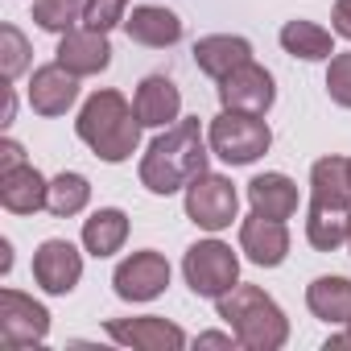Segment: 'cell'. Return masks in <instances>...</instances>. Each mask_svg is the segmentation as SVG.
Masks as SVG:
<instances>
[{"mask_svg": "<svg viewBox=\"0 0 351 351\" xmlns=\"http://www.w3.org/2000/svg\"><path fill=\"white\" fill-rule=\"evenodd\" d=\"M207 157H211V145L203 136L199 116H182L149 141L141 169H136L141 186L149 195H178L199 173H207Z\"/></svg>", "mask_w": 351, "mask_h": 351, "instance_id": "obj_1", "label": "cell"}, {"mask_svg": "<svg viewBox=\"0 0 351 351\" xmlns=\"http://www.w3.org/2000/svg\"><path fill=\"white\" fill-rule=\"evenodd\" d=\"M141 128H145V124L136 120V108H132L120 91H112V87L87 95V104L79 108V120H75L79 141H83L99 161H108V165H120V161H128V157L136 153Z\"/></svg>", "mask_w": 351, "mask_h": 351, "instance_id": "obj_2", "label": "cell"}, {"mask_svg": "<svg viewBox=\"0 0 351 351\" xmlns=\"http://www.w3.org/2000/svg\"><path fill=\"white\" fill-rule=\"evenodd\" d=\"M215 306L244 351H281L289 343V318L261 285H236Z\"/></svg>", "mask_w": 351, "mask_h": 351, "instance_id": "obj_3", "label": "cell"}, {"mask_svg": "<svg viewBox=\"0 0 351 351\" xmlns=\"http://www.w3.org/2000/svg\"><path fill=\"white\" fill-rule=\"evenodd\" d=\"M207 145L219 161L228 165H252L269 153L273 132L265 116H244V112H219L207 128Z\"/></svg>", "mask_w": 351, "mask_h": 351, "instance_id": "obj_4", "label": "cell"}, {"mask_svg": "<svg viewBox=\"0 0 351 351\" xmlns=\"http://www.w3.org/2000/svg\"><path fill=\"white\" fill-rule=\"evenodd\" d=\"M182 277H186V285H191L195 298L219 302L228 289L240 285V256L223 240H199L182 256Z\"/></svg>", "mask_w": 351, "mask_h": 351, "instance_id": "obj_5", "label": "cell"}, {"mask_svg": "<svg viewBox=\"0 0 351 351\" xmlns=\"http://www.w3.org/2000/svg\"><path fill=\"white\" fill-rule=\"evenodd\" d=\"M186 219L203 232H223L236 223V211H240V195L232 186V178L223 173H199V178L186 186Z\"/></svg>", "mask_w": 351, "mask_h": 351, "instance_id": "obj_6", "label": "cell"}, {"mask_svg": "<svg viewBox=\"0 0 351 351\" xmlns=\"http://www.w3.org/2000/svg\"><path fill=\"white\" fill-rule=\"evenodd\" d=\"M50 335V310L21 289H0V343L9 351L34 347Z\"/></svg>", "mask_w": 351, "mask_h": 351, "instance_id": "obj_7", "label": "cell"}, {"mask_svg": "<svg viewBox=\"0 0 351 351\" xmlns=\"http://www.w3.org/2000/svg\"><path fill=\"white\" fill-rule=\"evenodd\" d=\"M165 285H169V261L153 248H141V252L124 256L112 273V289L124 302H153V298L165 293Z\"/></svg>", "mask_w": 351, "mask_h": 351, "instance_id": "obj_8", "label": "cell"}, {"mask_svg": "<svg viewBox=\"0 0 351 351\" xmlns=\"http://www.w3.org/2000/svg\"><path fill=\"white\" fill-rule=\"evenodd\" d=\"M273 99H277V87H273V75L261 62H244L228 79H219V104H223V112L269 116Z\"/></svg>", "mask_w": 351, "mask_h": 351, "instance_id": "obj_9", "label": "cell"}, {"mask_svg": "<svg viewBox=\"0 0 351 351\" xmlns=\"http://www.w3.org/2000/svg\"><path fill=\"white\" fill-rule=\"evenodd\" d=\"M108 339L120 343V347H132V351H182L191 339L178 322L169 318H157V314H141V318H112L108 326Z\"/></svg>", "mask_w": 351, "mask_h": 351, "instance_id": "obj_10", "label": "cell"}, {"mask_svg": "<svg viewBox=\"0 0 351 351\" xmlns=\"http://www.w3.org/2000/svg\"><path fill=\"white\" fill-rule=\"evenodd\" d=\"M34 281L54 298L71 293L83 281V252L71 240H42L34 252Z\"/></svg>", "mask_w": 351, "mask_h": 351, "instance_id": "obj_11", "label": "cell"}, {"mask_svg": "<svg viewBox=\"0 0 351 351\" xmlns=\"http://www.w3.org/2000/svg\"><path fill=\"white\" fill-rule=\"evenodd\" d=\"M25 95H29V108H34L38 116H66V112L75 108V99H79V75H71V71L54 58V62H46V66L34 71Z\"/></svg>", "mask_w": 351, "mask_h": 351, "instance_id": "obj_12", "label": "cell"}, {"mask_svg": "<svg viewBox=\"0 0 351 351\" xmlns=\"http://www.w3.org/2000/svg\"><path fill=\"white\" fill-rule=\"evenodd\" d=\"M71 75H79V79H87V75H99V71H108L112 66V42H108V34H99V29H87V25H75V29H66L62 34V42H58V54H54Z\"/></svg>", "mask_w": 351, "mask_h": 351, "instance_id": "obj_13", "label": "cell"}, {"mask_svg": "<svg viewBox=\"0 0 351 351\" xmlns=\"http://www.w3.org/2000/svg\"><path fill=\"white\" fill-rule=\"evenodd\" d=\"M240 252L261 265V269H277L289 256V228L285 219H269V215H248L240 223Z\"/></svg>", "mask_w": 351, "mask_h": 351, "instance_id": "obj_14", "label": "cell"}, {"mask_svg": "<svg viewBox=\"0 0 351 351\" xmlns=\"http://www.w3.org/2000/svg\"><path fill=\"white\" fill-rule=\"evenodd\" d=\"M132 108H136V120L145 128H169L173 120H182V91L165 75H149L136 83Z\"/></svg>", "mask_w": 351, "mask_h": 351, "instance_id": "obj_15", "label": "cell"}, {"mask_svg": "<svg viewBox=\"0 0 351 351\" xmlns=\"http://www.w3.org/2000/svg\"><path fill=\"white\" fill-rule=\"evenodd\" d=\"M124 34L136 46L165 50V46H178L182 42V21H178V13L165 9V5H136L124 17Z\"/></svg>", "mask_w": 351, "mask_h": 351, "instance_id": "obj_16", "label": "cell"}, {"mask_svg": "<svg viewBox=\"0 0 351 351\" xmlns=\"http://www.w3.org/2000/svg\"><path fill=\"white\" fill-rule=\"evenodd\" d=\"M244 62H252V42L240 38V34H207V38L195 42V66L215 83L228 79Z\"/></svg>", "mask_w": 351, "mask_h": 351, "instance_id": "obj_17", "label": "cell"}, {"mask_svg": "<svg viewBox=\"0 0 351 351\" xmlns=\"http://www.w3.org/2000/svg\"><path fill=\"white\" fill-rule=\"evenodd\" d=\"M46 195H50V182L42 178L38 165H17V169H5L0 173V207L13 211V215H34L46 207Z\"/></svg>", "mask_w": 351, "mask_h": 351, "instance_id": "obj_18", "label": "cell"}, {"mask_svg": "<svg viewBox=\"0 0 351 351\" xmlns=\"http://www.w3.org/2000/svg\"><path fill=\"white\" fill-rule=\"evenodd\" d=\"M248 203L256 215H269V219H293L298 207H302V195H298V182L285 178V173H256L248 182Z\"/></svg>", "mask_w": 351, "mask_h": 351, "instance_id": "obj_19", "label": "cell"}, {"mask_svg": "<svg viewBox=\"0 0 351 351\" xmlns=\"http://www.w3.org/2000/svg\"><path fill=\"white\" fill-rule=\"evenodd\" d=\"M306 306L318 322L347 326L351 322V281L347 277H314L306 285Z\"/></svg>", "mask_w": 351, "mask_h": 351, "instance_id": "obj_20", "label": "cell"}, {"mask_svg": "<svg viewBox=\"0 0 351 351\" xmlns=\"http://www.w3.org/2000/svg\"><path fill=\"white\" fill-rule=\"evenodd\" d=\"M310 203L318 207H351V178L347 157H318L310 165Z\"/></svg>", "mask_w": 351, "mask_h": 351, "instance_id": "obj_21", "label": "cell"}, {"mask_svg": "<svg viewBox=\"0 0 351 351\" xmlns=\"http://www.w3.org/2000/svg\"><path fill=\"white\" fill-rule=\"evenodd\" d=\"M128 240V215L120 207H99L91 219H83V248L104 261V256H116Z\"/></svg>", "mask_w": 351, "mask_h": 351, "instance_id": "obj_22", "label": "cell"}, {"mask_svg": "<svg viewBox=\"0 0 351 351\" xmlns=\"http://www.w3.org/2000/svg\"><path fill=\"white\" fill-rule=\"evenodd\" d=\"M281 50L302 58V62H330L335 58V38L318 21H285L281 25Z\"/></svg>", "mask_w": 351, "mask_h": 351, "instance_id": "obj_23", "label": "cell"}, {"mask_svg": "<svg viewBox=\"0 0 351 351\" xmlns=\"http://www.w3.org/2000/svg\"><path fill=\"white\" fill-rule=\"evenodd\" d=\"M347 236H351V207H318V203H310V211H306L310 248L335 252V248L347 244Z\"/></svg>", "mask_w": 351, "mask_h": 351, "instance_id": "obj_24", "label": "cell"}, {"mask_svg": "<svg viewBox=\"0 0 351 351\" xmlns=\"http://www.w3.org/2000/svg\"><path fill=\"white\" fill-rule=\"evenodd\" d=\"M91 203V182L75 169H62L58 178H50V195H46V211L58 215V219H71L79 215L83 207Z\"/></svg>", "mask_w": 351, "mask_h": 351, "instance_id": "obj_25", "label": "cell"}, {"mask_svg": "<svg viewBox=\"0 0 351 351\" xmlns=\"http://www.w3.org/2000/svg\"><path fill=\"white\" fill-rule=\"evenodd\" d=\"M34 21L46 34H66L83 21V0H34Z\"/></svg>", "mask_w": 351, "mask_h": 351, "instance_id": "obj_26", "label": "cell"}, {"mask_svg": "<svg viewBox=\"0 0 351 351\" xmlns=\"http://www.w3.org/2000/svg\"><path fill=\"white\" fill-rule=\"evenodd\" d=\"M29 66V42L17 25H0V75L5 83H17L21 71Z\"/></svg>", "mask_w": 351, "mask_h": 351, "instance_id": "obj_27", "label": "cell"}, {"mask_svg": "<svg viewBox=\"0 0 351 351\" xmlns=\"http://www.w3.org/2000/svg\"><path fill=\"white\" fill-rule=\"evenodd\" d=\"M124 17H128V0H83V25L87 29L108 34V29L124 25Z\"/></svg>", "mask_w": 351, "mask_h": 351, "instance_id": "obj_28", "label": "cell"}, {"mask_svg": "<svg viewBox=\"0 0 351 351\" xmlns=\"http://www.w3.org/2000/svg\"><path fill=\"white\" fill-rule=\"evenodd\" d=\"M326 95L339 108H351V50L330 58V66H326Z\"/></svg>", "mask_w": 351, "mask_h": 351, "instance_id": "obj_29", "label": "cell"}, {"mask_svg": "<svg viewBox=\"0 0 351 351\" xmlns=\"http://www.w3.org/2000/svg\"><path fill=\"white\" fill-rule=\"evenodd\" d=\"M330 29L351 42V0H335V9H330Z\"/></svg>", "mask_w": 351, "mask_h": 351, "instance_id": "obj_30", "label": "cell"}, {"mask_svg": "<svg viewBox=\"0 0 351 351\" xmlns=\"http://www.w3.org/2000/svg\"><path fill=\"white\" fill-rule=\"evenodd\" d=\"M17 165H25V149H21L13 136H5V141H0V173H5V169H17Z\"/></svg>", "mask_w": 351, "mask_h": 351, "instance_id": "obj_31", "label": "cell"}, {"mask_svg": "<svg viewBox=\"0 0 351 351\" xmlns=\"http://www.w3.org/2000/svg\"><path fill=\"white\" fill-rule=\"evenodd\" d=\"M195 347H240V339H236L232 330H228V335H223V330H203V335L195 339Z\"/></svg>", "mask_w": 351, "mask_h": 351, "instance_id": "obj_32", "label": "cell"}, {"mask_svg": "<svg viewBox=\"0 0 351 351\" xmlns=\"http://www.w3.org/2000/svg\"><path fill=\"white\" fill-rule=\"evenodd\" d=\"M9 269H13V244L0 240V273H9Z\"/></svg>", "mask_w": 351, "mask_h": 351, "instance_id": "obj_33", "label": "cell"}, {"mask_svg": "<svg viewBox=\"0 0 351 351\" xmlns=\"http://www.w3.org/2000/svg\"><path fill=\"white\" fill-rule=\"evenodd\" d=\"M13 116H17V95L5 91V124H13Z\"/></svg>", "mask_w": 351, "mask_h": 351, "instance_id": "obj_34", "label": "cell"}, {"mask_svg": "<svg viewBox=\"0 0 351 351\" xmlns=\"http://www.w3.org/2000/svg\"><path fill=\"white\" fill-rule=\"evenodd\" d=\"M330 347H351V322H347V330H343V335L326 339V351H330Z\"/></svg>", "mask_w": 351, "mask_h": 351, "instance_id": "obj_35", "label": "cell"}, {"mask_svg": "<svg viewBox=\"0 0 351 351\" xmlns=\"http://www.w3.org/2000/svg\"><path fill=\"white\" fill-rule=\"evenodd\" d=\"M347 178H351V157H347Z\"/></svg>", "mask_w": 351, "mask_h": 351, "instance_id": "obj_36", "label": "cell"}, {"mask_svg": "<svg viewBox=\"0 0 351 351\" xmlns=\"http://www.w3.org/2000/svg\"><path fill=\"white\" fill-rule=\"evenodd\" d=\"M347 248H351V236H347Z\"/></svg>", "mask_w": 351, "mask_h": 351, "instance_id": "obj_37", "label": "cell"}]
</instances>
